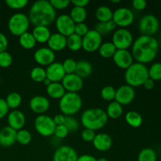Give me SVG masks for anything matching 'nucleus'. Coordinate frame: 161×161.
Returning <instances> with one entry per match:
<instances>
[{
  "instance_id": "obj_1",
  "label": "nucleus",
  "mask_w": 161,
  "mask_h": 161,
  "mask_svg": "<svg viewBox=\"0 0 161 161\" xmlns=\"http://www.w3.org/2000/svg\"><path fill=\"white\" fill-rule=\"evenodd\" d=\"M159 51V42L153 36L142 35L133 42L131 54L136 62L146 64L153 61Z\"/></svg>"
},
{
  "instance_id": "obj_2",
  "label": "nucleus",
  "mask_w": 161,
  "mask_h": 161,
  "mask_svg": "<svg viewBox=\"0 0 161 161\" xmlns=\"http://www.w3.org/2000/svg\"><path fill=\"white\" fill-rule=\"evenodd\" d=\"M30 23L36 26H47L56 20V10L47 0H39L31 5L28 14Z\"/></svg>"
},
{
  "instance_id": "obj_3",
  "label": "nucleus",
  "mask_w": 161,
  "mask_h": 161,
  "mask_svg": "<svg viewBox=\"0 0 161 161\" xmlns=\"http://www.w3.org/2000/svg\"><path fill=\"white\" fill-rule=\"evenodd\" d=\"M108 116L105 110L99 108H88L81 115V124L84 128L94 131L103 128L108 122Z\"/></svg>"
},
{
  "instance_id": "obj_4",
  "label": "nucleus",
  "mask_w": 161,
  "mask_h": 161,
  "mask_svg": "<svg viewBox=\"0 0 161 161\" xmlns=\"http://www.w3.org/2000/svg\"><path fill=\"white\" fill-rule=\"evenodd\" d=\"M148 78V68L146 64L138 62L133 63L128 69H126L124 73V80L126 83L133 88L142 86Z\"/></svg>"
},
{
  "instance_id": "obj_5",
  "label": "nucleus",
  "mask_w": 161,
  "mask_h": 161,
  "mask_svg": "<svg viewBox=\"0 0 161 161\" xmlns=\"http://www.w3.org/2000/svg\"><path fill=\"white\" fill-rule=\"evenodd\" d=\"M82 105L83 101L78 93L66 92L59 101V108L65 116H72L78 113Z\"/></svg>"
},
{
  "instance_id": "obj_6",
  "label": "nucleus",
  "mask_w": 161,
  "mask_h": 161,
  "mask_svg": "<svg viewBox=\"0 0 161 161\" xmlns=\"http://www.w3.org/2000/svg\"><path fill=\"white\" fill-rule=\"evenodd\" d=\"M30 25L28 17L22 13H17L9 17L8 20V29L15 36H20L27 32Z\"/></svg>"
},
{
  "instance_id": "obj_7",
  "label": "nucleus",
  "mask_w": 161,
  "mask_h": 161,
  "mask_svg": "<svg viewBox=\"0 0 161 161\" xmlns=\"http://www.w3.org/2000/svg\"><path fill=\"white\" fill-rule=\"evenodd\" d=\"M35 129L38 134L43 137H49L53 135L55 130V125L53 118L47 115H39L34 122Z\"/></svg>"
},
{
  "instance_id": "obj_8",
  "label": "nucleus",
  "mask_w": 161,
  "mask_h": 161,
  "mask_svg": "<svg viewBox=\"0 0 161 161\" xmlns=\"http://www.w3.org/2000/svg\"><path fill=\"white\" fill-rule=\"evenodd\" d=\"M112 42L116 50H127L133 44V36L127 28H118L113 33Z\"/></svg>"
},
{
  "instance_id": "obj_9",
  "label": "nucleus",
  "mask_w": 161,
  "mask_h": 161,
  "mask_svg": "<svg viewBox=\"0 0 161 161\" xmlns=\"http://www.w3.org/2000/svg\"><path fill=\"white\" fill-rule=\"evenodd\" d=\"M160 22L158 18L153 14L143 16L138 24V28L142 35L153 36L158 31Z\"/></svg>"
},
{
  "instance_id": "obj_10",
  "label": "nucleus",
  "mask_w": 161,
  "mask_h": 161,
  "mask_svg": "<svg viewBox=\"0 0 161 161\" xmlns=\"http://www.w3.org/2000/svg\"><path fill=\"white\" fill-rule=\"evenodd\" d=\"M102 43V36L96 30H89L82 38V49L88 53H93L98 50Z\"/></svg>"
},
{
  "instance_id": "obj_11",
  "label": "nucleus",
  "mask_w": 161,
  "mask_h": 161,
  "mask_svg": "<svg viewBox=\"0 0 161 161\" xmlns=\"http://www.w3.org/2000/svg\"><path fill=\"white\" fill-rule=\"evenodd\" d=\"M135 15L130 9L126 7H120L113 12V20L119 28H127L133 23Z\"/></svg>"
},
{
  "instance_id": "obj_12",
  "label": "nucleus",
  "mask_w": 161,
  "mask_h": 161,
  "mask_svg": "<svg viewBox=\"0 0 161 161\" xmlns=\"http://www.w3.org/2000/svg\"><path fill=\"white\" fill-rule=\"evenodd\" d=\"M75 24L68 14H61L55 20V27L58 33L65 36H71L75 31Z\"/></svg>"
},
{
  "instance_id": "obj_13",
  "label": "nucleus",
  "mask_w": 161,
  "mask_h": 161,
  "mask_svg": "<svg viewBox=\"0 0 161 161\" xmlns=\"http://www.w3.org/2000/svg\"><path fill=\"white\" fill-rule=\"evenodd\" d=\"M135 97V88L129 85H122L116 90L115 102H118L121 105H129L134 101Z\"/></svg>"
},
{
  "instance_id": "obj_14",
  "label": "nucleus",
  "mask_w": 161,
  "mask_h": 161,
  "mask_svg": "<svg viewBox=\"0 0 161 161\" xmlns=\"http://www.w3.org/2000/svg\"><path fill=\"white\" fill-rule=\"evenodd\" d=\"M61 84L67 92L78 93L83 86V79L75 73L66 74L61 81Z\"/></svg>"
},
{
  "instance_id": "obj_15",
  "label": "nucleus",
  "mask_w": 161,
  "mask_h": 161,
  "mask_svg": "<svg viewBox=\"0 0 161 161\" xmlns=\"http://www.w3.org/2000/svg\"><path fill=\"white\" fill-rule=\"evenodd\" d=\"M55 53L48 47H41L34 53V59L39 66H49L55 61Z\"/></svg>"
},
{
  "instance_id": "obj_16",
  "label": "nucleus",
  "mask_w": 161,
  "mask_h": 161,
  "mask_svg": "<svg viewBox=\"0 0 161 161\" xmlns=\"http://www.w3.org/2000/svg\"><path fill=\"white\" fill-rule=\"evenodd\" d=\"M78 157L74 148L69 146H61L55 150L53 161H77Z\"/></svg>"
},
{
  "instance_id": "obj_17",
  "label": "nucleus",
  "mask_w": 161,
  "mask_h": 161,
  "mask_svg": "<svg viewBox=\"0 0 161 161\" xmlns=\"http://www.w3.org/2000/svg\"><path fill=\"white\" fill-rule=\"evenodd\" d=\"M46 73H47V78L50 80L51 83H61L66 75L63 69L62 64L55 61L47 66L46 69Z\"/></svg>"
},
{
  "instance_id": "obj_18",
  "label": "nucleus",
  "mask_w": 161,
  "mask_h": 161,
  "mask_svg": "<svg viewBox=\"0 0 161 161\" xmlns=\"http://www.w3.org/2000/svg\"><path fill=\"white\" fill-rule=\"evenodd\" d=\"M113 61L121 69H127L133 64L134 58L131 53L127 50H117L113 57Z\"/></svg>"
},
{
  "instance_id": "obj_19",
  "label": "nucleus",
  "mask_w": 161,
  "mask_h": 161,
  "mask_svg": "<svg viewBox=\"0 0 161 161\" xmlns=\"http://www.w3.org/2000/svg\"><path fill=\"white\" fill-rule=\"evenodd\" d=\"M50 102L48 98L42 95H36L29 102V108L33 113L42 115L50 108Z\"/></svg>"
},
{
  "instance_id": "obj_20",
  "label": "nucleus",
  "mask_w": 161,
  "mask_h": 161,
  "mask_svg": "<svg viewBox=\"0 0 161 161\" xmlns=\"http://www.w3.org/2000/svg\"><path fill=\"white\" fill-rule=\"evenodd\" d=\"M7 122L9 127L17 131L23 129L26 122V119L25 114L21 111L15 109L8 113Z\"/></svg>"
},
{
  "instance_id": "obj_21",
  "label": "nucleus",
  "mask_w": 161,
  "mask_h": 161,
  "mask_svg": "<svg viewBox=\"0 0 161 161\" xmlns=\"http://www.w3.org/2000/svg\"><path fill=\"white\" fill-rule=\"evenodd\" d=\"M17 142V130L9 126L0 130V146L3 147H10Z\"/></svg>"
},
{
  "instance_id": "obj_22",
  "label": "nucleus",
  "mask_w": 161,
  "mask_h": 161,
  "mask_svg": "<svg viewBox=\"0 0 161 161\" xmlns=\"http://www.w3.org/2000/svg\"><path fill=\"white\" fill-rule=\"evenodd\" d=\"M93 146L97 150L100 152H106L113 145L112 138L105 133H99L95 135L93 140Z\"/></svg>"
},
{
  "instance_id": "obj_23",
  "label": "nucleus",
  "mask_w": 161,
  "mask_h": 161,
  "mask_svg": "<svg viewBox=\"0 0 161 161\" xmlns=\"http://www.w3.org/2000/svg\"><path fill=\"white\" fill-rule=\"evenodd\" d=\"M48 48L52 51L59 52L67 47V38L59 33L56 32L51 34L48 42H47Z\"/></svg>"
},
{
  "instance_id": "obj_24",
  "label": "nucleus",
  "mask_w": 161,
  "mask_h": 161,
  "mask_svg": "<svg viewBox=\"0 0 161 161\" xmlns=\"http://www.w3.org/2000/svg\"><path fill=\"white\" fill-rule=\"evenodd\" d=\"M31 34L36 39V42L39 43L47 42L51 36L50 28L47 26H36L33 28Z\"/></svg>"
},
{
  "instance_id": "obj_25",
  "label": "nucleus",
  "mask_w": 161,
  "mask_h": 161,
  "mask_svg": "<svg viewBox=\"0 0 161 161\" xmlns=\"http://www.w3.org/2000/svg\"><path fill=\"white\" fill-rule=\"evenodd\" d=\"M93 72L92 64L87 61L82 60L76 63V69H75V74L81 79L86 78L90 76Z\"/></svg>"
},
{
  "instance_id": "obj_26",
  "label": "nucleus",
  "mask_w": 161,
  "mask_h": 161,
  "mask_svg": "<svg viewBox=\"0 0 161 161\" xmlns=\"http://www.w3.org/2000/svg\"><path fill=\"white\" fill-rule=\"evenodd\" d=\"M66 91L61 83H51L47 86V94L53 99H61Z\"/></svg>"
},
{
  "instance_id": "obj_27",
  "label": "nucleus",
  "mask_w": 161,
  "mask_h": 161,
  "mask_svg": "<svg viewBox=\"0 0 161 161\" xmlns=\"http://www.w3.org/2000/svg\"><path fill=\"white\" fill-rule=\"evenodd\" d=\"M113 11L110 7L107 6H101L97 8L95 11L96 19L99 22H108L113 20Z\"/></svg>"
},
{
  "instance_id": "obj_28",
  "label": "nucleus",
  "mask_w": 161,
  "mask_h": 161,
  "mask_svg": "<svg viewBox=\"0 0 161 161\" xmlns=\"http://www.w3.org/2000/svg\"><path fill=\"white\" fill-rule=\"evenodd\" d=\"M105 113L108 116V118H111L113 119H118V118L122 116L123 113H124L123 105L113 101V102H111L108 104Z\"/></svg>"
},
{
  "instance_id": "obj_29",
  "label": "nucleus",
  "mask_w": 161,
  "mask_h": 161,
  "mask_svg": "<svg viewBox=\"0 0 161 161\" xmlns=\"http://www.w3.org/2000/svg\"><path fill=\"white\" fill-rule=\"evenodd\" d=\"M69 17H71V19L73 20L75 25L80 23H84L85 20L87 17V12L85 8L73 6L70 11Z\"/></svg>"
},
{
  "instance_id": "obj_30",
  "label": "nucleus",
  "mask_w": 161,
  "mask_h": 161,
  "mask_svg": "<svg viewBox=\"0 0 161 161\" xmlns=\"http://www.w3.org/2000/svg\"><path fill=\"white\" fill-rule=\"evenodd\" d=\"M125 120L129 126L138 128L142 124L143 119L140 113L136 111H129L125 115Z\"/></svg>"
},
{
  "instance_id": "obj_31",
  "label": "nucleus",
  "mask_w": 161,
  "mask_h": 161,
  "mask_svg": "<svg viewBox=\"0 0 161 161\" xmlns=\"http://www.w3.org/2000/svg\"><path fill=\"white\" fill-rule=\"evenodd\" d=\"M19 43L20 47H23L25 50H31L36 47V41L33 37L32 34L29 31H27L19 36Z\"/></svg>"
},
{
  "instance_id": "obj_32",
  "label": "nucleus",
  "mask_w": 161,
  "mask_h": 161,
  "mask_svg": "<svg viewBox=\"0 0 161 161\" xmlns=\"http://www.w3.org/2000/svg\"><path fill=\"white\" fill-rule=\"evenodd\" d=\"M116 48L112 42H102L98 49L99 54L103 58H111L114 56L116 51Z\"/></svg>"
},
{
  "instance_id": "obj_33",
  "label": "nucleus",
  "mask_w": 161,
  "mask_h": 161,
  "mask_svg": "<svg viewBox=\"0 0 161 161\" xmlns=\"http://www.w3.org/2000/svg\"><path fill=\"white\" fill-rule=\"evenodd\" d=\"M9 109L15 110L20 105L22 102V97L20 94L17 92H11L7 95L5 99Z\"/></svg>"
},
{
  "instance_id": "obj_34",
  "label": "nucleus",
  "mask_w": 161,
  "mask_h": 161,
  "mask_svg": "<svg viewBox=\"0 0 161 161\" xmlns=\"http://www.w3.org/2000/svg\"><path fill=\"white\" fill-rule=\"evenodd\" d=\"M67 47L71 51L76 52L82 49V37L73 33L67 37Z\"/></svg>"
},
{
  "instance_id": "obj_35",
  "label": "nucleus",
  "mask_w": 161,
  "mask_h": 161,
  "mask_svg": "<svg viewBox=\"0 0 161 161\" xmlns=\"http://www.w3.org/2000/svg\"><path fill=\"white\" fill-rule=\"evenodd\" d=\"M117 26L116 25V24L114 23L113 20H110V21L108 22H104V23H102V22H98V23L96 25L95 29L97 32L100 35H105L108 34V33L111 32V31H116Z\"/></svg>"
},
{
  "instance_id": "obj_36",
  "label": "nucleus",
  "mask_w": 161,
  "mask_h": 161,
  "mask_svg": "<svg viewBox=\"0 0 161 161\" xmlns=\"http://www.w3.org/2000/svg\"><path fill=\"white\" fill-rule=\"evenodd\" d=\"M157 155L152 148H144L138 155V161H157Z\"/></svg>"
},
{
  "instance_id": "obj_37",
  "label": "nucleus",
  "mask_w": 161,
  "mask_h": 161,
  "mask_svg": "<svg viewBox=\"0 0 161 161\" xmlns=\"http://www.w3.org/2000/svg\"><path fill=\"white\" fill-rule=\"evenodd\" d=\"M30 77L33 81L36 83H42L46 78H47V73L46 69L41 66H36L33 68L30 72Z\"/></svg>"
},
{
  "instance_id": "obj_38",
  "label": "nucleus",
  "mask_w": 161,
  "mask_h": 161,
  "mask_svg": "<svg viewBox=\"0 0 161 161\" xmlns=\"http://www.w3.org/2000/svg\"><path fill=\"white\" fill-rule=\"evenodd\" d=\"M31 134L25 129H21L17 131V142L22 146L28 145L31 141Z\"/></svg>"
},
{
  "instance_id": "obj_39",
  "label": "nucleus",
  "mask_w": 161,
  "mask_h": 161,
  "mask_svg": "<svg viewBox=\"0 0 161 161\" xmlns=\"http://www.w3.org/2000/svg\"><path fill=\"white\" fill-rule=\"evenodd\" d=\"M149 78L152 79L154 81L161 80V62H156L148 69Z\"/></svg>"
},
{
  "instance_id": "obj_40",
  "label": "nucleus",
  "mask_w": 161,
  "mask_h": 161,
  "mask_svg": "<svg viewBox=\"0 0 161 161\" xmlns=\"http://www.w3.org/2000/svg\"><path fill=\"white\" fill-rule=\"evenodd\" d=\"M102 99L107 102H113L116 96V89L113 86H105L101 91Z\"/></svg>"
},
{
  "instance_id": "obj_41",
  "label": "nucleus",
  "mask_w": 161,
  "mask_h": 161,
  "mask_svg": "<svg viewBox=\"0 0 161 161\" xmlns=\"http://www.w3.org/2000/svg\"><path fill=\"white\" fill-rule=\"evenodd\" d=\"M64 125L69 130V133L76 132L79 129V123L73 116H65Z\"/></svg>"
},
{
  "instance_id": "obj_42",
  "label": "nucleus",
  "mask_w": 161,
  "mask_h": 161,
  "mask_svg": "<svg viewBox=\"0 0 161 161\" xmlns=\"http://www.w3.org/2000/svg\"><path fill=\"white\" fill-rule=\"evenodd\" d=\"M76 61L72 58H67L61 63L64 69L65 74H72L75 73V69H76Z\"/></svg>"
},
{
  "instance_id": "obj_43",
  "label": "nucleus",
  "mask_w": 161,
  "mask_h": 161,
  "mask_svg": "<svg viewBox=\"0 0 161 161\" xmlns=\"http://www.w3.org/2000/svg\"><path fill=\"white\" fill-rule=\"evenodd\" d=\"M6 4L13 9H21L28 4V0H6Z\"/></svg>"
},
{
  "instance_id": "obj_44",
  "label": "nucleus",
  "mask_w": 161,
  "mask_h": 161,
  "mask_svg": "<svg viewBox=\"0 0 161 161\" xmlns=\"http://www.w3.org/2000/svg\"><path fill=\"white\" fill-rule=\"evenodd\" d=\"M13 58L10 53L7 51L0 53V67L6 68L9 67L12 64Z\"/></svg>"
},
{
  "instance_id": "obj_45",
  "label": "nucleus",
  "mask_w": 161,
  "mask_h": 161,
  "mask_svg": "<svg viewBox=\"0 0 161 161\" xmlns=\"http://www.w3.org/2000/svg\"><path fill=\"white\" fill-rule=\"evenodd\" d=\"M50 3L53 9L56 10V9H66L71 3V1L69 0H51Z\"/></svg>"
},
{
  "instance_id": "obj_46",
  "label": "nucleus",
  "mask_w": 161,
  "mask_h": 161,
  "mask_svg": "<svg viewBox=\"0 0 161 161\" xmlns=\"http://www.w3.org/2000/svg\"><path fill=\"white\" fill-rule=\"evenodd\" d=\"M89 31V28H88L87 25L85 23H80L76 24L75 26V31L74 33L76 35H78L79 36L83 38L86 33Z\"/></svg>"
},
{
  "instance_id": "obj_47",
  "label": "nucleus",
  "mask_w": 161,
  "mask_h": 161,
  "mask_svg": "<svg viewBox=\"0 0 161 161\" xmlns=\"http://www.w3.org/2000/svg\"><path fill=\"white\" fill-rule=\"evenodd\" d=\"M53 135L58 138H64L69 135V130L64 125L56 126Z\"/></svg>"
},
{
  "instance_id": "obj_48",
  "label": "nucleus",
  "mask_w": 161,
  "mask_h": 161,
  "mask_svg": "<svg viewBox=\"0 0 161 161\" xmlns=\"http://www.w3.org/2000/svg\"><path fill=\"white\" fill-rule=\"evenodd\" d=\"M95 135V131H94L92 130H90V129L85 128L82 131L81 138L84 142H92Z\"/></svg>"
},
{
  "instance_id": "obj_49",
  "label": "nucleus",
  "mask_w": 161,
  "mask_h": 161,
  "mask_svg": "<svg viewBox=\"0 0 161 161\" xmlns=\"http://www.w3.org/2000/svg\"><path fill=\"white\" fill-rule=\"evenodd\" d=\"M9 108L6 105V100L3 98H0V119L4 118L9 113Z\"/></svg>"
},
{
  "instance_id": "obj_50",
  "label": "nucleus",
  "mask_w": 161,
  "mask_h": 161,
  "mask_svg": "<svg viewBox=\"0 0 161 161\" xmlns=\"http://www.w3.org/2000/svg\"><path fill=\"white\" fill-rule=\"evenodd\" d=\"M132 6L136 10H143L147 6V3L145 0H134L132 2Z\"/></svg>"
},
{
  "instance_id": "obj_51",
  "label": "nucleus",
  "mask_w": 161,
  "mask_h": 161,
  "mask_svg": "<svg viewBox=\"0 0 161 161\" xmlns=\"http://www.w3.org/2000/svg\"><path fill=\"white\" fill-rule=\"evenodd\" d=\"M8 47L7 37L3 33L0 32V53L6 51Z\"/></svg>"
},
{
  "instance_id": "obj_52",
  "label": "nucleus",
  "mask_w": 161,
  "mask_h": 161,
  "mask_svg": "<svg viewBox=\"0 0 161 161\" xmlns=\"http://www.w3.org/2000/svg\"><path fill=\"white\" fill-rule=\"evenodd\" d=\"M53 119L56 126L64 125V120H65V116L63 114H58L53 118Z\"/></svg>"
},
{
  "instance_id": "obj_53",
  "label": "nucleus",
  "mask_w": 161,
  "mask_h": 161,
  "mask_svg": "<svg viewBox=\"0 0 161 161\" xmlns=\"http://www.w3.org/2000/svg\"><path fill=\"white\" fill-rule=\"evenodd\" d=\"M71 3L76 7L85 8L90 3L89 0H72Z\"/></svg>"
},
{
  "instance_id": "obj_54",
  "label": "nucleus",
  "mask_w": 161,
  "mask_h": 161,
  "mask_svg": "<svg viewBox=\"0 0 161 161\" xmlns=\"http://www.w3.org/2000/svg\"><path fill=\"white\" fill-rule=\"evenodd\" d=\"M142 86H144L145 89L150 91V90H153L154 87H155V81L153 80L152 79L148 78L147 80L145 81V83H143Z\"/></svg>"
},
{
  "instance_id": "obj_55",
  "label": "nucleus",
  "mask_w": 161,
  "mask_h": 161,
  "mask_svg": "<svg viewBox=\"0 0 161 161\" xmlns=\"http://www.w3.org/2000/svg\"><path fill=\"white\" fill-rule=\"evenodd\" d=\"M77 161H97V158L90 154H83L78 157Z\"/></svg>"
},
{
  "instance_id": "obj_56",
  "label": "nucleus",
  "mask_w": 161,
  "mask_h": 161,
  "mask_svg": "<svg viewBox=\"0 0 161 161\" xmlns=\"http://www.w3.org/2000/svg\"><path fill=\"white\" fill-rule=\"evenodd\" d=\"M42 83H43L44 84H45L46 86H49V85H50V83H51V82H50V80H49L48 79H47V78H46L45 80H44V81L42 82Z\"/></svg>"
},
{
  "instance_id": "obj_57",
  "label": "nucleus",
  "mask_w": 161,
  "mask_h": 161,
  "mask_svg": "<svg viewBox=\"0 0 161 161\" xmlns=\"http://www.w3.org/2000/svg\"><path fill=\"white\" fill-rule=\"evenodd\" d=\"M97 161H108L106 158H104V157H102V158L97 159Z\"/></svg>"
},
{
  "instance_id": "obj_58",
  "label": "nucleus",
  "mask_w": 161,
  "mask_h": 161,
  "mask_svg": "<svg viewBox=\"0 0 161 161\" xmlns=\"http://www.w3.org/2000/svg\"><path fill=\"white\" fill-rule=\"evenodd\" d=\"M111 3H120V1H119V0H112Z\"/></svg>"
},
{
  "instance_id": "obj_59",
  "label": "nucleus",
  "mask_w": 161,
  "mask_h": 161,
  "mask_svg": "<svg viewBox=\"0 0 161 161\" xmlns=\"http://www.w3.org/2000/svg\"><path fill=\"white\" fill-rule=\"evenodd\" d=\"M1 82H2V80H1V77H0V84H1Z\"/></svg>"
}]
</instances>
